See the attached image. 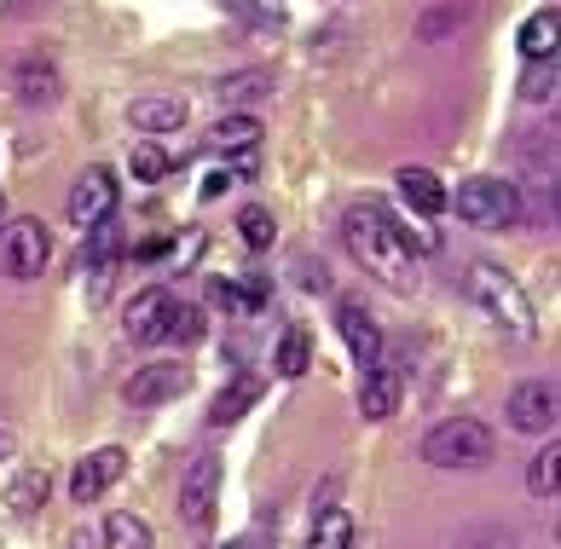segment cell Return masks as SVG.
<instances>
[{
    "mask_svg": "<svg viewBox=\"0 0 561 549\" xmlns=\"http://www.w3.org/2000/svg\"><path fill=\"white\" fill-rule=\"evenodd\" d=\"M47 255H53V231L41 226V220H7L0 226V272L7 278H35L41 266H47Z\"/></svg>",
    "mask_w": 561,
    "mask_h": 549,
    "instance_id": "cell-5",
    "label": "cell"
},
{
    "mask_svg": "<svg viewBox=\"0 0 561 549\" xmlns=\"http://www.w3.org/2000/svg\"><path fill=\"white\" fill-rule=\"evenodd\" d=\"M122 469H128V451L122 446H99V451H88L76 462V474H70V497L76 503H99L111 492V485L122 480Z\"/></svg>",
    "mask_w": 561,
    "mask_h": 549,
    "instance_id": "cell-9",
    "label": "cell"
},
{
    "mask_svg": "<svg viewBox=\"0 0 561 549\" xmlns=\"http://www.w3.org/2000/svg\"><path fill=\"white\" fill-rule=\"evenodd\" d=\"M116 203H122V180L111 174V168H81V180L70 185V220L88 231V226H99V220H111L116 215Z\"/></svg>",
    "mask_w": 561,
    "mask_h": 549,
    "instance_id": "cell-6",
    "label": "cell"
},
{
    "mask_svg": "<svg viewBox=\"0 0 561 549\" xmlns=\"http://www.w3.org/2000/svg\"><path fill=\"white\" fill-rule=\"evenodd\" d=\"M556 35H561V12H556V7H545V12L527 18V24H522L527 65H550V58H556Z\"/></svg>",
    "mask_w": 561,
    "mask_h": 549,
    "instance_id": "cell-17",
    "label": "cell"
},
{
    "mask_svg": "<svg viewBox=\"0 0 561 549\" xmlns=\"http://www.w3.org/2000/svg\"><path fill=\"white\" fill-rule=\"evenodd\" d=\"M446 203L457 208V220L474 226V231H510V226H522V192H515L510 180H492V174L463 180Z\"/></svg>",
    "mask_w": 561,
    "mask_h": 549,
    "instance_id": "cell-3",
    "label": "cell"
},
{
    "mask_svg": "<svg viewBox=\"0 0 561 549\" xmlns=\"http://www.w3.org/2000/svg\"><path fill=\"white\" fill-rule=\"evenodd\" d=\"M307 358H313V342H307V330H284V342H278V353H273L278 376H301V370H307Z\"/></svg>",
    "mask_w": 561,
    "mask_h": 549,
    "instance_id": "cell-27",
    "label": "cell"
},
{
    "mask_svg": "<svg viewBox=\"0 0 561 549\" xmlns=\"http://www.w3.org/2000/svg\"><path fill=\"white\" fill-rule=\"evenodd\" d=\"M209 295L226 307V312H238V319H249V312H261L266 301H273V278H261V272H249V278H215Z\"/></svg>",
    "mask_w": 561,
    "mask_h": 549,
    "instance_id": "cell-14",
    "label": "cell"
},
{
    "mask_svg": "<svg viewBox=\"0 0 561 549\" xmlns=\"http://www.w3.org/2000/svg\"><path fill=\"white\" fill-rule=\"evenodd\" d=\"M0 226H7V208H0Z\"/></svg>",
    "mask_w": 561,
    "mask_h": 549,
    "instance_id": "cell-32",
    "label": "cell"
},
{
    "mask_svg": "<svg viewBox=\"0 0 561 549\" xmlns=\"http://www.w3.org/2000/svg\"><path fill=\"white\" fill-rule=\"evenodd\" d=\"M215 503H220V457L197 451L192 469H185V485H180V515H185V526H209Z\"/></svg>",
    "mask_w": 561,
    "mask_h": 549,
    "instance_id": "cell-7",
    "label": "cell"
},
{
    "mask_svg": "<svg viewBox=\"0 0 561 549\" xmlns=\"http://www.w3.org/2000/svg\"><path fill=\"white\" fill-rule=\"evenodd\" d=\"M342 226H347V249L359 255L365 272H377L388 289H411V284H417V249H411L405 226L393 220L382 203H370V197L353 203L342 215Z\"/></svg>",
    "mask_w": 561,
    "mask_h": 549,
    "instance_id": "cell-1",
    "label": "cell"
},
{
    "mask_svg": "<svg viewBox=\"0 0 561 549\" xmlns=\"http://www.w3.org/2000/svg\"><path fill=\"white\" fill-rule=\"evenodd\" d=\"M301 284H307V289H330V278H324V266H319V261H307V266H301Z\"/></svg>",
    "mask_w": 561,
    "mask_h": 549,
    "instance_id": "cell-31",
    "label": "cell"
},
{
    "mask_svg": "<svg viewBox=\"0 0 561 549\" xmlns=\"http://www.w3.org/2000/svg\"><path fill=\"white\" fill-rule=\"evenodd\" d=\"M47 492H53V474H47V469H24V474L7 485V510H12L18 521H30V515H41Z\"/></svg>",
    "mask_w": 561,
    "mask_h": 549,
    "instance_id": "cell-18",
    "label": "cell"
},
{
    "mask_svg": "<svg viewBox=\"0 0 561 549\" xmlns=\"http://www.w3.org/2000/svg\"><path fill=\"white\" fill-rule=\"evenodd\" d=\"M128 168H134V180H145V185H162L174 174V157L162 151L157 139H145V145H134V157H128Z\"/></svg>",
    "mask_w": 561,
    "mask_h": 549,
    "instance_id": "cell-25",
    "label": "cell"
},
{
    "mask_svg": "<svg viewBox=\"0 0 561 549\" xmlns=\"http://www.w3.org/2000/svg\"><path fill=\"white\" fill-rule=\"evenodd\" d=\"M105 549H157V538H151V521L145 515H128V510H116V515H105Z\"/></svg>",
    "mask_w": 561,
    "mask_h": 549,
    "instance_id": "cell-20",
    "label": "cell"
},
{
    "mask_svg": "<svg viewBox=\"0 0 561 549\" xmlns=\"http://www.w3.org/2000/svg\"><path fill=\"white\" fill-rule=\"evenodd\" d=\"M185 388H192V370H185V365H145V370L128 376L122 399H128L134 411H151V405H169V399H180Z\"/></svg>",
    "mask_w": 561,
    "mask_h": 549,
    "instance_id": "cell-8",
    "label": "cell"
},
{
    "mask_svg": "<svg viewBox=\"0 0 561 549\" xmlns=\"http://www.w3.org/2000/svg\"><path fill=\"white\" fill-rule=\"evenodd\" d=\"M463 289H469V301L481 307L497 330L515 335V342H533V335H538V312H533V301H527V289L515 284L504 266L474 261V266L463 272Z\"/></svg>",
    "mask_w": 561,
    "mask_h": 549,
    "instance_id": "cell-2",
    "label": "cell"
},
{
    "mask_svg": "<svg viewBox=\"0 0 561 549\" xmlns=\"http://www.w3.org/2000/svg\"><path fill=\"white\" fill-rule=\"evenodd\" d=\"M550 93H556V58H550L545 70L533 65V70H527V81H522V99H533V104H538V99H550Z\"/></svg>",
    "mask_w": 561,
    "mask_h": 549,
    "instance_id": "cell-30",
    "label": "cell"
},
{
    "mask_svg": "<svg viewBox=\"0 0 561 549\" xmlns=\"http://www.w3.org/2000/svg\"><path fill=\"white\" fill-rule=\"evenodd\" d=\"M336 330H342V342L353 347V358H359L365 370L382 365V330H377V319L365 312V301L342 295V301H336Z\"/></svg>",
    "mask_w": 561,
    "mask_h": 549,
    "instance_id": "cell-11",
    "label": "cell"
},
{
    "mask_svg": "<svg viewBox=\"0 0 561 549\" xmlns=\"http://www.w3.org/2000/svg\"><path fill=\"white\" fill-rule=\"evenodd\" d=\"M197 335H203V312L180 301V307H174V319H169V342L185 347V342H197Z\"/></svg>",
    "mask_w": 561,
    "mask_h": 549,
    "instance_id": "cell-29",
    "label": "cell"
},
{
    "mask_svg": "<svg viewBox=\"0 0 561 549\" xmlns=\"http://www.w3.org/2000/svg\"><path fill=\"white\" fill-rule=\"evenodd\" d=\"M128 128L139 134H180L185 128V99L180 93H151L128 104Z\"/></svg>",
    "mask_w": 561,
    "mask_h": 549,
    "instance_id": "cell-13",
    "label": "cell"
},
{
    "mask_svg": "<svg viewBox=\"0 0 561 549\" xmlns=\"http://www.w3.org/2000/svg\"><path fill=\"white\" fill-rule=\"evenodd\" d=\"M255 399H261V382H255V376H238L232 388H220V393H215L209 422H215V428H226V422H238L249 405H255Z\"/></svg>",
    "mask_w": 561,
    "mask_h": 549,
    "instance_id": "cell-22",
    "label": "cell"
},
{
    "mask_svg": "<svg viewBox=\"0 0 561 549\" xmlns=\"http://www.w3.org/2000/svg\"><path fill=\"white\" fill-rule=\"evenodd\" d=\"M255 139H261V122L255 116H249V111H232V116H220L215 122V134H209V145H215V151L226 157V151H255Z\"/></svg>",
    "mask_w": 561,
    "mask_h": 549,
    "instance_id": "cell-19",
    "label": "cell"
},
{
    "mask_svg": "<svg viewBox=\"0 0 561 549\" xmlns=\"http://www.w3.org/2000/svg\"><path fill=\"white\" fill-rule=\"evenodd\" d=\"M307 549H353V515L347 510H319L313 533H307Z\"/></svg>",
    "mask_w": 561,
    "mask_h": 549,
    "instance_id": "cell-23",
    "label": "cell"
},
{
    "mask_svg": "<svg viewBox=\"0 0 561 549\" xmlns=\"http://www.w3.org/2000/svg\"><path fill=\"white\" fill-rule=\"evenodd\" d=\"M12 81H18V99H24V104H53V99H58V76H53V65H35V58H18Z\"/></svg>",
    "mask_w": 561,
    "mask_h": 549,
    "instance_id": "cell-21",
    "label": "cell"
},
{
    "mask_svg": "<svg viewBox=\"0 0 561 549\" xmlns=\"http://www.w3.org/2000/svg\"><path fill=\"white\" fill-rule=\"evenodd\" d=\"M556 382H522L510 393V428L522 434H556Z\"/></svg>",
    "mask_w": 561,
    "mask_h": 549,
    "instance_id": "cell-12",
    "label": "cell"
},
{
    "mask_svg": "<svg viewBox=\"0 0 561 549\" xmlns=\"http://www.w3.org/2000/svg\"><path fill=\"white\" fill-rule=\"evenodd\" d=\"M359 411H365L370 422H382V416L400 411V376H393L388 365H370V370L359 376Z\"/></svg>",
    "mask_w": 561,
    "mask_h": 549,
    "instance_id": "cell-16",
    "label": "cell"
},
{
    "mask_svg": "<svg viewBox=\"0 0 561 549\" xmlns=\"http://www.w3.org/2000/svg\"><path fill=\"white\" fill-rule=\"evenodd\" d=\"M266 88H273V76L266 70H238V76H220V104H255L266 99Z\"/></svg>",
    "mask_w": 561,
    "mask_h": 549,
    "instance_id": "cell-24",
    "label": "cell"
},
{
    "mask_svg": "<svg viewBox=\"0 0 561 549\" xmlns=\"http://www.w3.org/2000/svg\"><path fill=\"white\" fill-rule=\"evenodd\" d=\"M174 289H139L134 301H128V335L139 347H157V342H169V319H174Z\"/></svg>",
    "mask_w": 561,
    "mask_h": 549,
    "instance_id": "cell-10",
    "label": "cell"
},
{
    "mask_svg": "<svg viewBox=\"0 0 561 549\" xmlns=\"http://www.w3.org/2000/svg\"><path fill=\"white\" fill-rule=\"evenodd\" d=\"M556 439H545V451L533 457V469H527V492L533 497H556Z\"/></svg>",
    "mask_w": 561,
    "mask_h": 549,
    "instance_id": "cell-28",
    "label": "cell"
},
{
    "mask_svg": "<svg viewBox=\"0 0 561 549\" xmlns=\"http://www.w3.org/2000/svg\"><path fill=\"white\" fill-rule=\"evenodd\" d=\"M393 185H400V197L417 208L423 220H434V215H446V180L440 174H428V168H400V174H393Z\"/></svg>",
    "mask_w": 561,
    "mask_h": 549,
    "instance_id": "cell-15",
    "label": "cell"
},
{
    "mask_svg": "<svg viewBox=\"0 0 561 549\" xmlns=\"http://www.w3.org/2000/svg\"><path fill=\"white\" fill-rule=\"evenodd\" d=\"M417 451H423V462H434V469H486L492 462V428L474 422V416H446L423 434Z\"/></svg>",
    "mask_w": 561,
    "mask_h": 549,
    "instance_id": "cell-4",
    "label": "cell"
},
{
    "mask_svg": "<svg viewBox=\"0 0 561 549\" xmlns=\"http://www.w3.org/2000/svg\"><path fill=\"white\" fill-rule=\"evenodd\" d=\"M238 238H243L249 249H273V243H278V220L266 215L261 203H249L243 215H238Z\"/></svg>",
    "mask_w": 561,
    "mask_h": 549,
    "instance_id": "cell-26",
    "label": "cell"
}]
</instances>
